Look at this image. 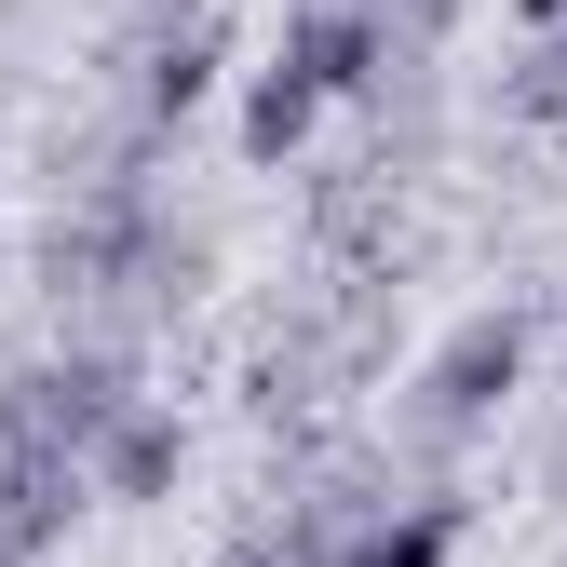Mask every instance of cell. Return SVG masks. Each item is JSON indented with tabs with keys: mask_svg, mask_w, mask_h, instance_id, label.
<instances>
[{
	"mask_svg": "<svg viewBox=\"0 0 567 567\" xmlns=\"http://www.w3.org/2000/svg\"><path fill=\"white\" fill-rule=\"evenodd\" d=\"M244 567H298V554H244Z\"/></svg>",
	"mask_w": 567,
	"mask_h": 567,
	"instance_id": "8fae6325",
	"label": "cell"
},
{
	"mask_svg": "<svg viewBox=\"0 0 567 567\" xmlns=\"http://www.w3.org/2000/svg\"><path fill=\"white\" fill-rule=\"evenodd\" d=\"M95 486L82 460H54V446H0V567H41L68 540V514H82Z\"/></svg>",
	"mask_w": 567,
	"mask_h": 567,
	"instance_id": "5b68a950",
	"label": "cell"
},
{
	"mask_svg": "<svg viewBox=\"0 0 567 567\" xmlns=\"http://www.w3.org/2000/svg\"><path fill=\"white\" fill-rule=\"evenodd\" d=\"M527 392V311H473L433 365H419V392H405V433L419 446H460V433H486Z\"/></svg>",
	"mask_w": 567,
	"mask_h": 567,
	"instance_id": "7a4b0ae2",
	"label": "cell"
},
{
	"mask_svg": "<svg viewBox=\"0 0 567 567\" xmlns=\"http://www.w3.org/2000/svg\"><path fill=\"white\" fill-rule=\"evenodd\" d=\"M284 68L338 109V95H379V68H392V41H379V0H311V14H284Z\"/></svg>",
	"mask_w": 567,
	"mask_h": 567,
	"instance_id": "3957f363",
	"label": "cell"
},
{
	"mask_svg": "<svg viewBox=\"0 0 567 567\" xmlns=\"http://www.w3.org/2000/svg\"><path fill=\"white\" fill-rule=\"evenodd\" d=\"M311 122H324V95L270 54L257 82H244V163H298V150H311Z\"/></svg>",
	"mask_w": 567,
	"mask_h": 567,
	"instance_id": "ba28073f",
	"label": "cell"
},
{
	"mask_svg": "<svg viewBox=\"0 0 567 567\" xmlns=\"http://www.w3.org/2000/svg\"><path fill=\"white\" fill-rule=\"evenodd\" d=\"M501 109H514V122H567V28H527V54H514Z\"/></svg>",
	"mask_w": 567,
	"mask_h": 567,
	"instance_id": "9c48e42d",
	"label": "cell"
},
{
	"mask_svg": "<svg viewBox=\"0 0 567 567\" xmlns=\"http://www.w3.org/2000/svg\"><path fill=\"white\" fill-rule=\"evenodd\" d=\"M176 473H189V433H176V419H163L150 392H135V405L109 419V433L82 446V486H95V501H122V514H150V501H176Z\"/></svg>",
	"mask_w": 567,
	"mask_h": 567,
	"instance_id": "277c9868",
	"label": "cell"
},
{
	"mask_svg": "<svg viewBox=\"0 0 567 567\" xmlns=\"http://www.w3.org/2000/svg\"><path fill=\"white\" fill-rule=\"evenodd\" d=\"M122 405H135V351L82 338V351H54V365H14V379H0V446H54V460H82Z\"/></svg>",
	"mask_w": 567,
	"mask_h": 567,
	"instance_id": "6da1fadb",
	"label": "cell"
},
{
	"mask_svg": "<svg viewBox=\"0 0 567 567\" xmlns=\"http://www.w3.org/2000/svg\"><path fill=\"white\" fill-rule=\"evenodd\" d=\"M514 14H527V28H567V0H514Z\"/></svg>",
	"mask_w": 567,
	"mask_h": 567,
	"instance_id": "30bf717a",
	"label": "cell"
},
{
	"mask_svg": "<svg viewBox=\"0 0 567 567\" xmlns=\"http://www.w3.org/2000/svg\"><path fill=\"white\" fill-rule=\"evenodd\" d=\"M217 68H230V28H217V14L150 28V41H135V135H176L203 95H217Z\"/></svg>",
	"mask_w": 567,
	"mask_h": 567,
	"instance_id": "8992f818",
	"label": "cell"
},
{
	"mask_svg": "<svg viewBox=\"0 0 567 567\" xmlns=\"http://www.w3.org/2000/svg\"><path fill=\"white\" fill-rule=\"evenodd\" d=\"M460 554V501L446 486H419V501H379V514H351V540L324 567H446Z\"/></svg>",
	"mask_w": 567,
	"mask_h": 567,
	"instance_id": "52a82bcc",
	"label": "cell"
}]
</instances>
